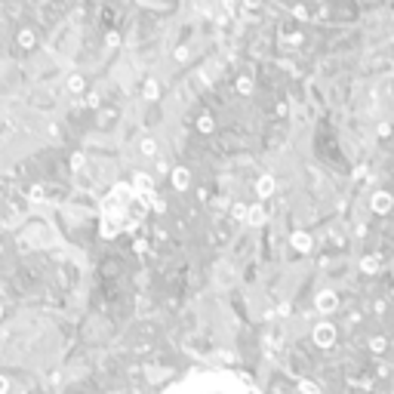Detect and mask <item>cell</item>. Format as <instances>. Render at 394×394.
Returning a JSON list of instances; mask_svg holds the SVG:
<instances>
[{"label":"cell","mask_w":394,"mask_h":394,"mask_svg":"<svg viewBox=\"0 0 394 394\" xmlns=\"http://www.w3.org/2000/svg\"><path fill=\"white\" fill-rule=\"evenodd\" d=\"M314 342H317V345H324V348H327V345H333V342H336V327H333V324H327V321H324V324H317V330H314Z\"/></svg>","instance_id":"obj_2"},{"label":"cell","mask_w":394,"mask_h":394,"mask_svg":"<svg viewBox=\"0 0 394 394\" xmlns=\"http://www.w3.org/2000/svg\"><path fill=\"white\" fill-rule=\"evenodd\" d=\"M6 391H9V382H6V379L0 376V394H6Z\"/></svg>","instance_id":"obj_22"},{"label":"cell","mask_w":394,"mask_h":394,"mask_svg":"<svg viewBox=\"0 0 394 394\" xmlns=\"http://www.w3.org/2000/svg\"><path fill=\"white\" fill-rule=\"evenodd\" d=\"M163 394H259L247 379L228 373V370H210V373H191L182 382Z\"/></svg>","instance_id":"obj_1"},{"label":"cell","mask_w":394,"mask_h":394,"mask_svg":"<svg viewBox=\"0 0 394 394\" xmlns=\"http://www.w3.org/2000/svg\"><path fill=\"white\" fill-rule=\"evenodd\" d=\"M68 89H71V92H80V89H83V77H80V74H71V77H68Z\"/></svg>","instance_id":"obj_14"},{"label":"cell","mask_w":394,"mask_h":394,"mask_svg":"<svg viewBox=\"0 0 394 394\" xmlns=\"http://www.w3.org/2000/svg\"><path fill=\"white\" fill-rule=\"evenodd\" d=\"M18 43L22 46H34V34L31 31H18Z\"/></svg>","instance_id":"obj_15"},{"label":"cell","mask_w":394,"mask_h":394,"mask_svg":"<svg viewBox=\"0 0 394 394\" xmlns=\"http://www.w3.org/2000/svg\"><path fill=\"white\" fill-rule=\"evenodd\" d=\"M247 219H250L253 225H262V222H265V207H262V203H256V207H247Z\"/></svg>","instance_id":"obj_7"},{"label":"cell","mask_w":394,"mask_h":394,"mask_svg":"<svg viewBox=\"0 0 394 394\" xmlns=\"http://www.w3.org/2000/svg\"><path fill=\"white\" fill-rule=\"evenodd\" d=\"M0 314H3V305H0Z\"/></svg>","instance_id":"obj_23"},{"label":"cell","mask_w":394,"mask_h":394,"mask_svg":"<svg viewBox=\"0 0 394 394\" xmlns=\"http://www.w3.org/2000/svg\"><path fill=\"white\" fill-rule=\"evenodd\" d=\"M157 92H160V86H157L154 80H145V86H142V96H145V99H157Z\"/></svg>","instance_id":"obj_11"},{"label":"cell","mask_w":394,"mask_h":394,"mask_svg":"<svg viewBox=\"0 0 394 394\" xmlns=\"http://www.w3.org/2000/svg\"><path fill=\"white\" fill-rule=\"evenodd\" d=\"M71 166H74V170L83 166V154H74V157H71Z\"/></svg>","instance_id":"obj_21"},{"label":"cell","mask_w":394,"mask_h":394,"mask_svg":"<svg viewBox=\"0 0 394 394\" xmlns=\"http://www.w3.org/2000/svg\"><path fill=\"white\" fill-rule=\"evenodd\" d=\"M234 219H247V207L243 203H234Z\"/></svg>","instance_id":"obj_18"},{"label":"cell","mask_w":394,"mask_h":394,"mask_svg":"<svg viewBox=\"0 0 394 394\" xmlns=\"http://www.w3.org/2000/svg\"><path fill=\"white\" fill-rule=\"evenodd\" d=\"M373 210H376V213H388V210H391V197H388L385 191H379V194L373 197Z\"/></svg>","instance_id":"obj_6"},{"label":"cell","mask_w":394,"mask_h":394,"mask_svg":"<svg viewBox=\"0 0 394 394\" xmlns=\"http://www.w3.org/2000/svg\"><path fill=\"white\" fill-rule=\"evenodd\" d=\"M237 89H240V92H250V89H253V80H250V77H240V80H237Z\"/></svg>","instance_id":"obj_17"},{"label":"cell","mask_w":394,"mask_h":394,"mask_svg":"<svg viewBox=\"0 0 394 394\" xmlns=\"http://www.w3.org/2000/svg\"><path fill=\"white\" fill-rule=\"evenodd\" d=\"M256 191H259V197H271V191H274V179H271V176H262V179L256 182Z\"/></svg>","instance_id":"obj_5"},{"label":"cell","mask_w":394,"mask_h":394,"mask_svg":"<svg viewBox=\"0 0 394 394\" xmlns=\"http://www.w3.org/2000/svg\"><path fill=\"white\" fill-rule=\"evenodd\" d=\"M299 391L302 394H321V385H314L311 379H302V382H299Z\"/></svg>","instance_id":"obj_13"},{"label":"cell","mask_w":394,"mask_h":394,"mask_svg":"<svg viewBox=\"0 0 394 394\" xmlns=\"http://www.w3.org/2000/svg\"><path fill=\"white\" fill-rule=\"evenodd\" d=\"M86 105H89V108H96V105H99V96H96V92H89V96H86Z\"/></svg>","instance_id":"obj_20"},{"label":"cell","mask_w":394,"mask_h":394,"mask_svg":"<svg viewBox=\"0 0 394 394\" xmlns=\"http://www.w3.org/2000/svg\"><path fill=\"white\" fill-rule=\"evenodd\" d=\"M188 182H191V176H188V170H185V166L173 170V185H176L179 191H185V188H188Z\"/></svg>","instance_id":"obj_3"},{"label":"cell","mask_w":394,"mask_h":394,"mask_svg":"<svg viewBox=\"0 0 394 394\" xmlns=\"http://www.w3.org/2000/svg\"><path fill=\"white\" fill-rule=\"evenodd\" d=\"M31 200H43V188H40V185L31 188Z\"/></svg>","instance_id":"obj_19"},{"label":"cell","mask_w":394,"mask_h":394,"mask_svg":"<svg viewBox=\"0 0 394 394\" xmlns=\"http://www.w3.org/2000/svg\"><path fill=\"white\" fill-rule=\"evenodd\" d=\"M361 271H364V274H376V271H379V256H367V259H361Z\"/></svg>","instance_id":"obj_9"},{"label":"cell","mask_w":394,"mask_h":394,"mask_svg":"<svg viewBox=\"0 0 394 394\" xmlns=\"http://www.w3.org/2000/svg\"><path fill=\"white\" fill-rule=\"evenodd\" d=\"M290 240H293V247H296L299 253H308V250H311V237H308L305 231H296V234H293Z\"/></svg>","instance_id":"obj_4"},{"label":"cell","mask_w":394,"mask_h":394,"mask_svg":"<svg viewBox=\"0 0 394 394\" xmlns=\"http://www.w3.org/2000/svg\"><path fill=\"white\" fill-rule=\"evenodd\" d=\"M336 305H339V302H336L333 293H321V296H317V308H321V311H333Z\"/></svg>","instance_id":"obj_8"},{"label":"cell","mask_w":394,"mask_h":394,"mask_svg":"<svg viewBox=\"0 0 394 394\" xmlns=\"http://www.w3.org/2000/svg\"><path fill=\"white\" fill-rule=\"evenodd\" d=\"M388 348V342H385V336H376V339H370V351H376V354H382Z\"/></svg>","instance_id":"obj_12"},{"label":"cell","mask_w":394,"mask_h":394,"mask_svg":"<svg viewBox=\"0 0 394 394\" xmlns=\"http://www.w3.org/2000/svg\"><path fill=\"white\" fill-rule=\"evenodd\" d=\"M139 151H142L145 157H154V154H157V142H154V139H142V145H139Z\"/></svg>","instance_id":"obj_10"},{"label":"cell","mask_w":394,"mask_h":394,"mask_svg":"<svg viewBox=\"0 0 394 394\" xmlns=\"http://www.w3.org/2000/svg\"><path fill=\"white\" fill-rule=\"evenodd\" d=\"M197 129L200 133H213V117H200L197 120Z\"/></svg>","instance_id":"obj_16"}]
</instances>
